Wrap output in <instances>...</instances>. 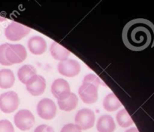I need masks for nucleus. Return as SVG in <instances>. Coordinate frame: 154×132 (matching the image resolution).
Instances as JSON below:
<instances>
[{"label": "nucleus", "instance_id": "obj_16", "mask_svg": "<svg viewBox=\"0 0 154 132\" xmlns=\"http://www.w3.org/2000/svg\"><path fill=\"white\" fill-rule=\"evenodd\" d=\"M14 81V75L11 69H3L0 70V88L1 89H10L13 86Z\"/></svg>", "mask_w": 154, "mask_h": 132}, {"label": "nucleus", "instance_id": "obj_3", "mask_svg": "<svg viewBox=\"0 0 154 132\" xmlns=\"http://www.w3.org/2000/svg\"><path fill=\"white\" fill-rule=\"evenodd\" d=\"M27 53L25 47L20 44H8L5 50V57L11 64L22 63L26 58Z\"/></svg>", "mask_w": 154, "mask_h": 132}, {"label": "nucleus", "instance_id": "obj_10", "mask_svg": "<svg viewBox=\"0 0 154 132\" xmlns=\"http://www.w3.org/2000/svg\"><path fill=\"white\" fill-rule=\"evenodd\" d=\"M26 90L32 96H39L45 92L46 89V81L42 76L36 74L27 81Z\"/></svg>", "mask_w": 154, "mask_h": 132}, {"label": "nucleus", "instance_id": "obj_4", "mask_svg": "<svg viewBox=\"0 0 154 132\" xmlns=\"http://www.w3.org/2000/svg\"><path fill=\"white\" fill-rule=\"evenodd\" d=\"M31 31L29 27L18 23L13 22L8 25L5 30V37L8 40L16 42L26 36Z\"/></svg>", "mask_w": 154, "mask_h": 132}, {"label": "nucleus", "instance_id": "obj_20", "mask_svg": "<svg viewBox=\"0 0 154 132\" xmlns=\"http://www.w3.org/2000/svg\"><path fill=\"white\" fill-rule=\"evenodd\" d=\"M8 43L3 44L0 45V63L3 66H11V63L7 60L5 57V50Z\"/></svg>", "mask_w": 154, "mask_h": 132}, {"label": "nucleus", "instance_id": "obj_5", "mask_svg": "<svg viewBox=\"0 0 154 132\" xmlns=\"http://www.w3.org/2000/svg\"><path fill=\"white\" fill-rule=\"evenodd\" d=\"M20 99L14 92H8L0 95V110L5 113H11L18 108Z\"/></svg>", "mask_w": 154, "mask_h": 132}, {"label": "nucleus", "instance_id": "obj_18", "mask_svg": "<svg viewBox=\"0 0 154 132\" xmlns=\"http://www.w3.org/2000/svg\"><path fill=\"white\" fill-rule=\"evenodd\" d=\"M122 106L120 101L117 99L114 94L111 93L107 95L103 101V107L108 112H113L118 110Z\"/></svg>", "mask_w": 154, "mask_h": 132}, {"label": "nucleus", "instance_id": "obj_21", "mask_svg": "<svg viewBox=\"0 0 154 132\" xmlns=\"http://www.w3.org/2000/svg\"><path fill=\"white\" fill-rule=\"evenodd\" d=\"M0 132H14L13 125L8 120L0 121Z\"/></svg>", "mask_w": 154, "mask_h": 132}, {"label": "nucleus", "instance_id": "obj_24", "mask_svg": "<svg viewBox=\"0 0 154 132\" xmlns=\"http://www.w3.org/2000/svg\"><path fill=\"white\" fill-rule=\"evenodd\" d=\"M125 132H139V131H138V130L136 128H132L128 129L127 131H126Z\"/></svg>", "mask_w": 154, "mask_h": 132}, {"label": "nucleus", "instance_id": "obj_12", "mask_svg": "<svg viewBox=\"0 0 154 132\" xmlns=\"http://www.w3.org/2000/svg\"><path fill=\"white\" fill-rule=\"evenodd\" d=\"M28 48L30 52L35 55L43 54L47 50V43L45 39L38 36H32L28 41Z\"/></svg>", "mask_w": 154, "mask_h": 132}, {"label": "nucleus", "instance_id": "obj_7", "mask_svg": "<svg viewBox=\"0 0 154 132\" xmlns=\"http://www.w3.org/2000/svg\"><path fill=\"white\" fill-rule=\"evenodd\" d=\"M17 128L21 131H27L33 127L35 120L32 113L28 110H21L15 114L14 118Z\"/></svg>", "mask_w": 154, "mask_h": 132}, {"label": "nucleus", "instance_id": "obj_14", "mask_svg": "<svg viewBox=\"0 0 154 132\" xmlns=\"http://www.w3.org/2000/svg\"><path fill=\"white\" fill-rule=\"evenodd\" d=\"M51 54L55 60H60V62L67 60L70 55V51L57 42H53L50 48Z\"/></svg>", "mask_w": 154, "mask_h": 132}, {"label": "nucleus", "instance_id": "obj_6", "mask_svg": "<svg viewBox=\"0 0 154 132\" xmlns=\"http://www.w3.org/2000/svg\"><path fill=\"white\" fill-rule=\"evenodd\" d=\"M96 116L93 110L82 109L79 110L75 118V125L81 130H87L93 128L95 124Z\"/></svg>", "mask_w": 154, "mask_h": 132}, {"label": "nucleus", "instance_id": "obj_22", "mask_svg": "<svg viewBox=\"0 0 154 132\" xmlns=\"http://www.w3.org/2000/svg\"><path fill=\"white\" fill-rule=\"evenodd\" d=\"M60 132H82V130L78 128L75 124H67L64 125Z\"/></svg>", "mask_w": 154, "mask_h": 132}, {"label": "nucleus", "instance_id": "obj_23", "mask_svg": "<svg viewBox=\"0 0 154 132\" xmlns=\"http://www.w3.org/2000/svg\"><path fill=\"white\" fill-rule=\"evenodd\" d=\"M34 132H54V129L49 125H41L35 129Z\"/></svg>", "mask_w": 154, "mask_h": 132}, {"label": "nucleus", "instance_id": "obj_17", "mask_svg": "<svg viewBox=\"0 0 154 132\" xmlns=\"http://www.w3.org/2000/svg\"><path fill=\"white\" fill-rule=\"evenodd\" d=\"M36 75V69L32 65L26 64L21 66L17 72V76L20 81L23 84H26L27 81L33 76Z\"/></svg>", "mask_w": 154, "mask_h": 132}, {"label": "nucleus", "instance_id": "obj_13", "mask_svg": "<svg viewBox=\"0 0 154 132\" xmlns=\"http://www.w3.org/2000/svg\"><path fill=\"white\" fill-rule=\"evenodd\" d=\"M96 128L99 132H114L116 125L114 119L111 116L104 115L98 120Z\"/></svg>", "mask_w": 154, "mask_h": 132}, {"label": "nucleus", "instance_id": "obj_2", "mask_svg": "<svg viewBox=\"0 0 154 132\" xmlns=\"http://www.w3.org/2000/svg\"><path fill=\"white\" fill-rule=\"evenodd\" d=\"M100 84L103 83L94 74H88L84 77L82 85L78 90V94L83 102L87 104H92L97 101L98 88Z\"/></svg>", "mask_w": 154, "mask_h": 132}, {"label": "nucleus", "instance_id": "obj_1", "mask_svg": "<svg viewBox=\"0 0 154 132\" xmlns=\"http://www.w3.org/2000/svg\"><path fill=\"white\" fill-rule=\"evenodd\" d=\"M122 38L126 48L141 51L154 46V24L149 20L137 18L125 25Z\"/></svg>", "mask_w": 154, "mask_h": 132}, {"label": "nucleus", "instance_id": "obj_15", "mask_svg": "<svg viewBox=\"0 0 154 132\" xmlns=\"http://www.w3.org/2000/svg\"><path fill=\"white\" fill-rule=\"evenodd\" d=\"M78 98L75 93L71 92L67 98L62 100H58V105L60 110L69 112L75 110L78 106Z\"/></svg>", "mask_w": 154, "mask_h": 132}, {"label": "nucleus", "instance_id": "obj_9", "mask_svg": "<svg viewBox=\"0 0 154 132\" xmlns=\"http://www.w3.org/2000/svg\"><path fill=\"white\" fill-rule=\"evenodd\" d=\"M57 69L61 75L72 78L79 74L81 71V66L77 60L67 59L64 61L59 63Z\"/></svg>", "mask_w": 154, "mask_h": 132}, {"label": "nucleus", "instance_id": "obj_8", "mask_svg": "<svg viewBox=\"0 0 154 132\" xmlns=\"http://www.w3.org/2000/svg\"><path fill=\"white\" fill-rule=\"evenodd\" d=\"M57 113V107L52 100L44 98L41 100L37 105V113L42 119L51 120L54 119Z\"/></svg>", "mask_w": 154, "mask_h": 132}, {"label": "nucleus", "instance_id": "obj_11", "mask_svg": "<svg viewBox=\"0 0 154 132\" xmlns=\"http://www.w3.org/2000/svg\"><path fill=\"white\" fill-rule=\"evenodd\" d=\"M51 92L57 100L64 99L70 95V86L66 80L57 79L51 85Z\"/></svg>", "mask_w": 154, "mask_h": 132}, {"label": "nucleus", "instance_id": "obj_19", "mask_svg": "<svg viewBox=\"0 0 154 132\" xmlns=\"http://www.w3.org/2000/svg\"><path fill=\"white\" fill-rule=\"evenodd\" d=\"M116 118H117V123L122 128H128L133 124L132 118L129 116V113L125 109L120 110L117 113Z\"/></svg>", "mask_w": 154, "mask_h": 132}]
</instances>
